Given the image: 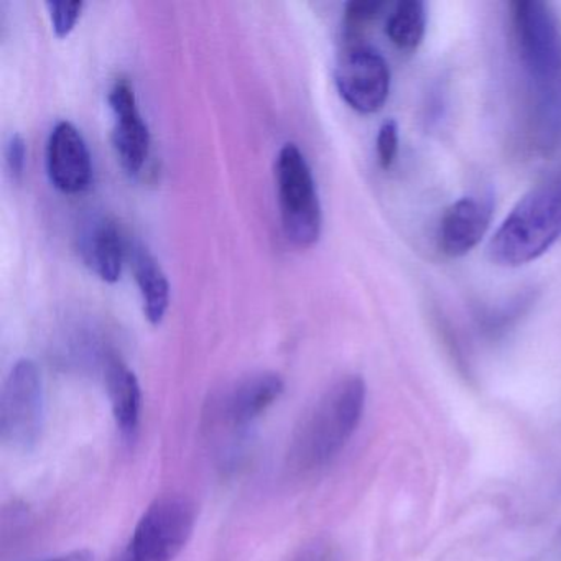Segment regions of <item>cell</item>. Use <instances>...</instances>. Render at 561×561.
I'll use <instances>...</instances> for the list:
<instances>
[{
  "mask_svg": "<svg viewBox=\"0 0 561 561\" xmlns=\"http://www.w3.org/2000/svg\"><path fill=\"white\" fill-rule=\"evenodd\" d=\"M425 31L426 9L420 0H402L387 21V37L400 51H415Z\"/></svg>",
  "mask_w": 561,
  "mask_h": 561,
  "instance_id": "cell-15",
  "label": "cell"
},
{
  "mask_svg": "<svg viewBox=\"0 0 561 561\" xmlns=\"http://www.w3.org/2000/svg\"><path fill=\"white\" fill-rule=\"evenodd\" d=\"M334 81L341 98L357 113L382 110L390 93V68L373 47L350 44L337 58Z\"/></svg>",
  "mask_w": 561,
  "mask_h": 561,
  "instance_id": "cell-8",
  "label": "cell"
},
{
  "mask_svg": "<svg viewBox=\"0 0 561 561\" xmlns=\"http://www.w3.org/2000/svg\"><path fill=\"white\" fill-rule=\"evenodd\" d=\"M196 508L182 495H163L144 512L116 561H173L188 545Z\"/></svg>",
  "mask_w": 561,
  "mask_h": 561,
  "instance_id": "cell-5",
  "label": "cell"
},
{
  "mask_svg": "<svg viewBox=\"0 0 561 561\" xmlns=\"http://www.w3.org/2000/svg\"><path fill=\"white\" fill-rule=\"evenodd\" d=\"M133 262L134 277L142 297L144 314L152 324L162 323L170 304V284L162 265L142 244L127 251Z\"/></svg>",
  "mask_w": 561,
  "mask_h": 561,
  "instance_id": "cell-14",
  "label": "cell"
},
{
  "mask_svg": "<svg viewBox=\"0 0 561 561\" xmlns=\"http://www.w3.org/2000/svg\"><path fill=\"white\" fill-rule=\"evenodd\" d=\"M78 249L84 265L101 280H119L129 248L116 221L107 216L88 219L78 236Z\"/></svg>",
  "mask_w": 561,
  "mask_h": 561,
  "instance_id": "cell-11",
  "label": "cell"
},
{
  "mask_svg": "<svg viewBox=\"0 0 561 561\" xmlns=\"http://www.w3.org/2000/svg\"><path fill=\"white\" fill-rule=\"evenodd\" d=\"M514 34L522 67L537 94L540 121L561 116V31L547 4L524 0L514 5Z\"/></svg>",
  "mask_w": 561,
  "mask_h": 561,
  "instance_id": "cell-2",
  "label": "cell"
},
{
  "mask_svg": "<svg viewBox=\"0 0 561 561\" xmlns=\"http://www.w3.org/2000/svg\"><path fill=\"white\" fill-rule=\"evenodd\" d=\"M83 8V2H78V0H50L47 2L48 14H50L51 25H54L57 37L65 38L71 34Z\"/></svg>",
  "mask_w": 561,
  "mask_h": 561,
  "instance_id": "cell-17",
  "label": "cell"
},
{
  "mask_svg": "<svg viewBox=\"0 0 561 561\" xmlns=\"http://www.w3.org/2000/svg\"><path fill=\"white\" fill-rule=\"evenodd\" d=\"M47 170L55 188L67 195L84 192L90 186L93 175L90 150L75 124L60 121L51 129L47 142Z\"/></svg>",
  "mask_w": 561,
  "mask_h": 561,
  "instance_id": "cell-10",
  "label": "cell"
},
{
  "mask_svg": "<svg viewBox=\"0 0 561 561\" xmlns=\"http://www.w3.org/2000/svg\"><path fill=\"white\" fill-rule=\"evenodd\" d=\"M297 561H331V553L328 548L310 547L297 558Z\"/></svg>",
  "mask_w": 561,
  "mask_h": 561,
  "instance_id": "cell-20",
  "label": "cell"
},
{
  "mask_svg": "<svg viewBox=\"0 0 561 561\" xmlns=\"http://www.w3.org/2000/svg\"><path fill=\"white\" fill-rule=\"evenodd\" d=\"M107 396L117 432L127 443L136 439L142 415V390L136 374L117 357H110L104 369Z\"/></svg>",
  "mask_w": 561,
  "mask_h": 561,
  "instance_id": "cell-13",
  "label": "cell"
},
{
  "mask_svg": "<svg viewBox=\"0 0 561 561\" xmlns=\"http://www.w3.org/2000/svg\"><path fill=\"white\" fill-rule=\"evenodd\" d=\"M275 183L285 236L297 248H310L320 239L323 215L313 173L295 144H285L278 152Z\"/></svg>",
  "mask_w": 561,
  "mask_h": 561,
  "instance_id": "cell-4",
  "label": "cell"
},
{
  "mask_svg": "<svg viewBox=\"0 0 561 561\" xmlns=\"http://www.w3.org/2000/svg\"><path fill=\"white\" fill-rule=\"evenodd\" d=\"M284 379L277 373H254L216 392L208 402L209 428L242 435L284 393Z\"/></svg>",
  "mask_w": 561,
  "mask_h": 561,
  "instance_id": "cell-7",
  "label": "cell"
},
{
  "mask_svg": "<svg viewBox=\"0 0 561 561\" xmlns=\"http://www.w3.org/2000/svg\"><path fill=\"white\" fill-rule=\"evenodd\" d=\"M45 561H93V554L88 550H75Z\"/></svg>",
  "mask_w": 561,
  "mask_h": 561,
  "instance_id": "cell-21",
  "label": "cell"
},
{
  "mask_svg": "<svg viewBox=\"0 0 561 561\" xmlns=\"http://www.w3.org/2000/svg\"><path fill=\"white\" fill-rule=\"evenodd\" d=\"M25 160H27V142H25L21 134H14L9 139L8 149H5V162H8L12 179H22L25 170Z\"/></svg>",
  "mask_w": 561,
  "mask_h": 561,
  "instance_id": "cell-19",
  "label": "cell"
},
{
  "mask_svg": "<svg viewBox=\"0 0 561 561\" xmlns=\"http://www.w3.org/2000/svg\"><path fill=\"white\" fill-rule=\"evenodd\" d=\"M45 422L44 382L37 364L21 359L0 393V439L15 451H31Z\"/></svg>",
  "mask_w": 561,
  "mask_h": 561,
  "instance_id": "cell-6",
  "label": "cell"
},
{
  "mask_svg": "<svg viewBox=\"0 0 561 561\" xmlns=\"http://www.w3.org/2000/svg\"><path fill=\"white\" fill-rule=\"evenodd\" d=\"M383 8L382 2L379 0H359V2H350L346 5V11H344V37L347 38V42L353 41L354 37H357L360 28H364V25L373 22L374 19L379 15L380 9Z\"/></svg>",
  "mask_w": 561,
  "mask_h": 561,
  "instance_id": "cell-16",
  "label": "cell"
},
{
  "mask_svg": "<svg viewBox=\"0 0 561 561\" xmlns=\"http://www.w3.org/2000/svg\"><path fill=\"white\" fill-rule=\"evenodd\" d=\"M114 113L113 146L124 169L137 175L146 165L150 152V133L137 106L136 93L129 81L119 80L110 91Z\"/></svg>",
  "mask_w": 561,
  "mask_h": 561,
  "instance_id": "cell-9",
  "label": "cell"
},
{
  "mask_svg": "<svg viewBox=\"0 0 561 561\" xmlns=\"http://www.w3.org/2000/svg\"><path fill=\"white\" fill-rule=\"evenodd\" d=\"M561 239V176L535 186L512 209L489 242V257L501 267H520Z\"/></svg>",
  "mask_w": 561,
  "mask_h": 561,
  "instance_id": "cell-3",
  "label": "cell"
},
{
  "mask_svg": "<svg viewBox=\"0 0 561 561\" xmlns=\"http://www.w3.org/2000/svg\"><path fill=\"white\" fill-rule=\"evenodd\" d=\"M492 205L485 199L461 198L453 203L439 222L438 244L448 257L469 254L491 226Z\"/></svg>",
  "mask_w": 561,
  "mask_h": 561,
  "instance_id": "cell-12",
  "label": "cell"
},
{
  "mask_svg": "<svg viewBox=\"0 0 561 561\" xmlns=\"http://www.w3.org/2000/svg\"><path fill=\"white\" fill-rule=\"evenodd\" d=\"M399 153V126L389 119L380 126L377 134V159L383 170H389Z\"/></svg>",
  "mask_w": 561,
  "mask_h": 561,
  "instance_id": "cell-18",
  "label": "cell"
},
{
  "mask_svg": "<svg viewBox=\"0 0 561 561\" xmlns=\"http://www.w3.org/2000/svg\"><path fill=\"white\" fill-rule=\"evenodd\" d=\"M367 389L359 376H347L330 387L301 416L291 435L288 462L298 472H310L330 465L356 433Z\"/></svg>",
  "mask_w": 561,
  "mask_h": 561,
  "instance_id": "cell-1",
  "label": "cell"
}]
</instances>
